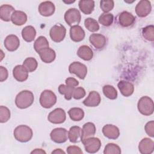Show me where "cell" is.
Masks as SVG:
<instances>
[{"mask_svg": "<svg viewBox=\"0 0 154 154\" xmlns=\"http://www.w3.org/2000/svg\"><path fill=\"white\" fill-rule=\"evenodd\" d=\"M39 13L45 17L52 16L55 10L54 4L51 1H44L40 3L38 8Z\"/></svg>", "mask_w": 154, "mask_h": 154, "instance_id": "obj_15", "label": "cell"}, {"mask_svg": "<svg viewBox=\"0 0 154 154\" xmlns=\"http://www.w3.org/2000/svg\"><path fill=\"white\" fill-rule=\"evenodd\" d=\"M8 76V70L7 69L1 66H0V81L1 82H3L4 81H5Z\"/></svg>", "mask_w": 154, "mask_h": 154, "instance_id": "obj_45", "label": "cell"}, {"mask_svg": "<svg viewBox=\"0 0 154 154\" xmlns=\"http://www.w3.org/2000/svg\"><path fill=\"white\" fill-rule=\"evenodd\" d=\"M11 20L13 24L17 26H21L26 23L27 20V15L22 11L15 10L11 16Z\"/></svg>", "mask_w": 154, "mask_h": 154, "instance_id": "obj_26", "label": "cell"}, {"mask_svg": "<svg viewBox=\"0 0 154 154\" xmlns=\"http://www.w3.org/2000/svg\"><path fill=\"white\" fill-rule=\"evenodd\" d=\"M85 151L89 153L97 152L101 147V141L99 138L96 137H90L82 141Z\"/></svg>", "mask_w": 154, "mask_h": 154, "instance_id": "obj_7", "label": "cell"}, {"mask_svg": "<svg viewBox=\"0 0 154 154\" xmlns=\"http://www.w3.org/2000/svg\"><path fill=\"white\" fill-rule=\"evenodd\" d=\"M89 41L97 49H102L106 45V37L101 34H92L90 35Z\"/></svg>", "mask_w": 154, "mask_h": 154, "instance_id": "obj_16", "label": "cell"}, {"mask_svg": "<svg viewBox=\"0 0 154 154\" xmlns=\"http://www.w3.org/2000/svg\"><path fill=\"white\" fill-rule=\"evenodd\" d=\"M39 101L43 108H50L56 103L57 96L51 90H45L42 92Z\"/></svg>", "mask_w": 154, "mask_h": 154, "instance_id": "obj_4", "label": "cell"}, {"mask_svg": "<svg viewBox=\"0 0 154 154\" xmlns=\"http://www.w3.org/2000/svg\"><path fill=\"white\" fill-rule=\"evenodd\" d=\"M68 114L70 118L75 122L81 120L84 117V112L82 108L74 107L70 108L68 111Z\"/></svg>", "mask_w": 154, "mask_h": 154, "instance_id": "obj_31", "label": "cell"}, {"mask_svg": "<svg viewBox=\"0 0 154 154\" xmlns=\"http://www.w3.org/2000/svg\"><path fill=\"white\" fill-rule=\"evenodd\" d=\"M144 130L149 137H154V122L153 120L148 122L144 126Z\"/></svg>", "mask_w": 154, "mask_h": 154, "instance_id": "obj_42", "label": "cell"}, {"mask_svg": "<svg viewBox=\"0 0 154 154\" xmlns=\"http://www.w3.org/2000/svg\"><path fill=\"white\" fill-rule=\"evenodd\" d=\"M102 133L106 138L111 140H116L120 135V130L115 125L107 124L102 128Z\"/></svg>", "mask_w": 154, "mask_h": 154, "instance_id": "obj_13", "label": "cell"}, {"mask_svg": "<svg viewBox=\"0 0 154 154\" xmlns=\"http://www.w3.org/2000/svg\"><path fill=\"white\" fill-rule=\"evenodd\" d=\"M104 154H120L121 149L116 144L108 143L107 144L103 150Z\"/></svg>", "mask_w": 154, "mask_h": 154, "instance_id": "obj_38", "label": "cell"}, {"mask_svg": "<svg viewBox=\"0 0 154 154\" xmlns=\"http://www.w3.org/2000/svg\"><path fill=\"white\" fill-rule=\"evenodd\" d=\"M70 37L73 42H79L84 38L85 31L79 25L71 26L70 29Z\"/></svg>", "mask_w": 154, "mask_h": 154, "instance_id": "obj_20", "label": "cell"}, {"mask_svg": "<svg viewBox=\"0 0 154 154\" xmlns=\"http://www.w3.org/2000/svg\"><path fill=\"white\" fill-rule=\"evenodd\" d=\"M96 126L93 123L87 122L83 125L82 129V135L81 141H82L86 138L93 137L96 133Z\"/></svg>", "mask_w": 154, "mask_h": 154, "instance_id": "obj_23", "label": "cell"}, {"mask_svg": "<svg viewBox=\"0 0 154 154\" xmlns=\"http://www.w3.org/2000/svg\"><path fill=\"white\" fill-rule=\"evenodd\" d=\"M68 154H82V151L80 147L76 146H69L67 147Z\"/></svg>", "mask_w": 154, "mask_h": 154, "instance_id": "obj_43", "label": "cell"}, {"mask_svg": "<svg viewBox=\"0 0 154 154\" xmlns=\"http://www.w3.org/2000/svg\"><path fill=\"white\" fill-rule=\"evenodd\" d=\"M75 88L70 87L66 85L60 84L58 87V91L61 94H63L66 100H69L72 99Z\"/></svg>", "mask_w": 154, "mask_h": 154, "instance_id": "obj_35", "label": "cell"}, {"mask_svg": "<svg viewBox=\"0 0 154 154\" xmlns=\"http://www.w3.org/2000/svg\"><path fill=\"white\" fill-rule=\"evenodd\" d=\"M33 93L29 90H23L19 92L15 99V104L19 109H25L30 106L34 102Z\"/></svg>", "mask_w": 154, "mask_h": 154, "instance_id": "obj_1", "label": "cell"}, {"mask_svg": "<svg viewBox=\"0 0 154 154\" xmlns=\"http://www.w3.org/2000/svg\"><path fill=\"white\" fill-rule=\"evenodd\" d=\"M31 153H39V154H43V153H46V152L45 150H43L42 149H35V150H32Z\"/></svg>", "mask_w": 154, "mask_h": 154, "instance_id": "obj_46", "label": "cell"}, {"mask_svg": "<svg viewBox=\"0 0 154 154\" xmlns=\"http://www.w3.org/2000/svg\"><path fill=\"white\" fill-rule=\"evenodd\" d=\"M13 75L17 81L23 82L28 78V72L23 65H17L13 70Z\"/></svg>", "mask_w": 154, "mask_h": 154, "instance_id": "obj_19", "label": "cell"}, {"mask_svg": "<svg viewBox=\"0 0 154 154\" xmlns=\"http://www.w3.org/2000/svg\"><path fill=\"white\" fill-rule=\"evenodd\" d=\"M36 35L35 28L31 25L26 26L22 30V36L23 40L27 42H32Z\"/></svg>", "mask_w": 154, "mask_h": 154, "instance_id": "obj_29", "label": "cell"}, {"mask_svg": "<svg viewBox=\"0 0 154 154\" xmlns=\"http://www.w3.org/2000/svg\"><path fill=\"white\" fill-rule=\"evenodd\" d=\"M48 119L49 122L54 124L63 123L66 119V112L61 108H56L49 114Z\"/></svg>", "mask_w": 154, "mask_h": 154, "instance_id": "obj_10", "label": "cell"}, {"mask_svg": "<svg viewBox=\"0 0 154 154\" xmlns=\"http://www.w3.org/2000/svg\"><path fill=\"white\" fill-rule=\"evenodd\" d=\"M103 94L108 99L114 100L117 97V91L112 85H105L102 88Z\"/></svg>", "mask_w": 154, "mask_h": 154, "instance_id": "obj_33", "label": "cell"}, {"mask_svg": "<svg viewBox=\"0 0 154 154\" xmlns=\"http://www.w3.org/2000/svg\"><path fill=\"white\" fill-rule=\"evenodd\" d=\"M139 112L144 116H150L154 111V103L153 100L149 96L141 97L137 104Z\"/></svg>", "mask_w": 154, "mask_h": 154, "instance_id": "obj_3", "label": "cell"}, {"mask_svg": "<svg viewBox=\"0 0 154 154\" xmlns=\"http://www.w3.org/2000/svg\"><path fill=\"white\" fill-rule=\"evenodd\" d=\"M10 109L5 106H0V122L5 123L10 119Z\"/></svg>", "mask_w": 154, "mask_h": 154, "instance_id": "obj_40", "label": "cell"}, {"mask_svg": "<svg viewBox=\"0 0 154 154\" xmlns=\"http://www.w3.org/2000/svg\"><path fill=\"white\" fill-rule=\"evenodd\" d=\"M20 45V40L17 36L14 34L7 35L4 40L5 48L10 52H13L18 49Z\"/></svg>", "mask_w": 154, "mask_h": 154, "instance_id": "obj_14", "label": "cell"}, {"mask_svg": "<svg viewBox=\"0 0 154 154\" xmlns=\"http://www.w3.org/2000/svg\"><path fill=\"white\" fill-rule=\"evenodd\" d=\"M50 137L52 141L56 143H64L67 140L68 132L65 128H57L51 131Z\"/></svg>", "mask_w": 154, "mask_h": 154, "instance_id": "obj_9", "label": "cell"}, {"mask_svg": "<svg viewBox=\"0 0 154 154\" xmlns=\"http://www.w3.org/2000/svg\"><path fill=\"white\" fill-rule=\"evenodd\" d=\"M82 129L78 126H72L68 132V138L71 143H79L81 140Z\"/></svg>", "mask_w": 154, "mask_h": 154, "instance_id": "obj_24", "label": "cell"}, {"mask_svg": "<svg viewBox=\"0 0 154 154\" xmlns=\"http://www.w3.org/2000/svg\"><path fill=\"white\" fill-rule=\"evenodd\" d=\"M13 135L17 141L22 143H26L31 140L33 132L31 128L28 126L21 125L14 129Z\"/></svg>", "mask_w": 154, "mask_h": 154, "instance_id": "obj_2", "label": "cell"}, {"mask_svg": "<svg viewBox=\"0 0 154 154\" xmlns=\"http://www.w3.org/2000/svg\"><path fill=\"white\" fill-rule=\"evenodd\" d=\"M99 22L105 26H110L114 20V16L111 13H102L98 19Z\"/></svg>", "mask_w": 154, "mask_h": 154, "instance_id": "obj_34", "label": "cell"}, {"mask_svg": "<svg viewBox=\"0 0 154 154\" xmlns=\"http://www.w3.org/2000/svg\"><path fill=\"white\" fill-rule=\"evenodd\" d=\"M77 55L80 58L85 61H90L93 57V52L88 46L82 45L78 48Z\"/></svg>", "mask_w": 154, "mask_h": 154, "instance_id": "obj_27", "label": "cell"}, {"mask_svg": "<svg viewBox=\"0 0 154 154\" xmlns=\"http://www.w3.org/2000/svg\"><path fill=\"white\" fill-rule=\"evenodd\" d=\"M85 27L91 32H96L99 29L98 22L93 18L88 17L84 20Z\"/></svg>", "mask_w": 154, "mask_h": 154, "instance_id": "obj_36", "label": "cell"}, {"mask_svg": "<svg viewBox=\"0 0 154 154\" xmlns=\"http://www.w3.org/2000/svg\"><path fill=\"white\" fill-rule=\"evenodd\" d=\"M151 10V2L147 0L140 1L135 7V13L140 17H146L149 14Z\"/></svg>", "mask_w": 154, "mask_h": 154, "instance_id": "obj_11", "label": "cell"}, {"mask_svg": "<svg viewBox=\"0 0 154 154\" xmlns=\"http://www.w3.org/2000/svg\"><path fill=\"white\" fill-rule=\"evenodd\" d=\"M38 54L42 61L45 63H51L53 62L56 57L55 51L50 48H47L43 49Z\"/></svg>", "mask_w": 154, "mask_h": 154, "instance_id": "obj_25", "label": "cell"}, {"mask_svg": "<svg viewBox=\"0 0 154 154\" xmlns=\"http://www.w3.org/2000/svg\"><path fill=\"white\" fill-rule=\"evenodd\" d=\"M14 8L8 4H3L0 7V18L5 22L11 20V16L15 11Z\"/></svg>", "mask_w": 154, "mask_h": 154, "instance_id": "obj_22", "label": "cell"}, {"mask_svg": "<svg viewBox=\"0 0 154 154\" xmlns=\"http://www.w3.org/2000/svg\"><path fill=\"white\" fill-rule=\"evenodd\" d=\"M119 23L123 27L132 25L135 21V17L128 11H122L119 16Z\"/></svg>", "mask_w": 154, "mask_h": 154, "instance_id": "obj_18", "label": "cell"}, {"mask_svg": "<svg viewBox=\"0 0 154 154\" xmlns=\"http://www.w3.org/2000/svg\"><path fill=\"white\" fill-rule=\"evenodd\" d=\"M85 94H86V92L85 89L81 87H79L74 88L72 97L75 99L78 100L84 97L85 96Z\"/></svg>", "mask_w": 154, "mask_h": 154, "instance_id": "obj_41", "label": "cell"}, {"mask_svg": "<svg viewBox=\"0 0 154 154\" xmlns=\"http://www.w3.org/2000/svg\"><path fill=\"white\" fill-rule=\"evenodd\" d=\"M81 19V15L79 11L75 8L67 10L64 14L65 22L70 26L78 25Z\"/></svg>", "mask_w": 154, "mask_h": 154, "instance_id": "obj_5", "label": "cell"}, {"mask_svg": "<svg viewBox=\"0 0 154 154\" xmlns=\"http://www.w3.org/2000/svg\"><path fill=\"white\" fill-rule=\"evenodd\" d=\"M138 150L142 154H150L154 150V142L149 138H143L138 144Z\"/></svg>", "mask_w": 154, "mask_h": 154, "instance_id": "obj_12", "label": "cell"}, {"mask_svg": "<svg viewBox=\"0 0 154 154\" xmlns=\"http://www.w3.org/2000/svg\"><path fill=\"white\" fill-rule=\"evenodd\" d=\"M114 7V2L112 0H102L100 2V7L104 13H108Z\"/></svg>", "mask_w": 154, "mask_h": 154, "instance_id": "obj_39", "label": "cell"}, {"mask_svg": "<svg viewBox=\"0 0 154 154\" xmlns=\"http://www.w3.org/2000/svg\"><path fill=\"white\" fill-rule=\"evenodd\" d=\"M143 37L147 40L153 42L154 40V26L153 25H148L142 29Z\"/></svg>", "mask_w": 154, "mask_h": 154, "instance_id": "obj_37", "label": "cell"}, {"mask_svg": "<svg viewBox=\"0 0 154 154\" xmlns=\"http://www.w3.org/2000/svg\"><path fill=\"white\" fill-rule=\"evenodd\" d=\"M80 10L85 14H91L94 8V1L91 0H81L78 3Z\"/></svg>", "mask_w": 154, "mask_h": 154, "instance_id": "obj_28", "label": "cell"}, {"mask_svg": "<svg viewBox=\"0 0 154 154\" xmlns=\"http://www.w3.org/2000/svg\"><path fill=\"white\" fill-rule=\"evenodd\" d=\"M101 101V97L99 93L96 91H92L89 93L87 97L84 100L83 104L88 107H95L98 106Z\"/></svg>", "mask_w": 154, "mask_h": 154, "instance_id": "obj_17", "label": "cell"}, {"mask_svg": "<svg viewBox=\"0 0 154 154\" xmlns=\"http://www.w3.org/2000/svg\"><path fill=\"white\" fill-rule=\"evenodd\" d=\"M69 72L76 75L79 78L84 79L87 73V67L85 64L79 61H75L69 65Z\"/></svg>", "mask_w": 154, "mask_h": 154, "instance_id": "obj_8", "label": "cell"}, {"mask_svg": "<svg viewBox=\"0 0 154 154\" xmlns=\"http://www.w3.org/2000/svg\"><path fill=\"white\" fill-rule=\"evenodd\" d=\"M49 42L47 38L44 36L38 37L34 43V48L38 54H39L43 49L49 48Z\"/></svg>", "mask_w": 154, "mask_h": 154, "instance_id": "obj_30", "label": "cell"}, {"mask_svg": "<svg viewBox=\"0 0 154 154\" xmlns=\"http://www.w3.org/2000/svg\"><path fill=\"white\" fill-rule=\"evenodd\" d=\"M66 84L67 86L70 87H72V88H75V87L78 86L79 85V82L77 79H76L72 77H69L67 78L66 81Z\"/></svg>", "mask_w": 154, "mask_h": 154, "instance_id": "obj_44", "label": "cell"}, {"mask_svg": "<svg viewBox=\"0 0 154 154\" xmlns=\"http://www.w3.org/2000/svg\"><path fill=\"white\" fill-rule=\"evenodd\" d=\"M117 87L121 94L125 97L130 96L133 94L134 91V85L131 82L126 81L122 80L119 81Z\"/></svg>", "mask_w": 154, "mask_h": 154, "instance_id": "obj_21", "label": "cell"}, {"mask_svg": "<svg viewBox=\"0 0 154 154\" xmlns=\"http://www.w3.org/2000/svg\"><path fill=\"white\" fill-rule=\"evenodd\" d=\"M52 154L53 153H56V154H57V153H65V152L63 150H62L61 149H56L54 151L52 152Z\"/></svg>", "mask_w": 154, "mask_h": 154, "instance_id": "obj_47", "label": "cell"}, {"mask_svg": "<svg viewBox=\"0 0 154 154\" xmlns=\"http://www.w3.org/2000/svg\"><path fill=\"white\" fill-rule=\"evenodd\" d=\"M66 34V28L60 23L54 25L50 29L49 35L52 41L56 43L62 42Z\"/></svg>", "mask_w": 154, "mask_h": 154, "instance_id": "obj_6", "label": "cell"}, {"mask_svg": "<svg viewBox=\"0 0 154 154\" xmlns=\"http://www.w3.org/2000/svg\"><path fill=\"white\" fill-rule=\"evenodd\" d=\"M63 2H65V3H66V4H70V3H73V2H75V1H63Z\"/></svg>", "mask_w": 154, "mask_h": 154, "instance_id": "obj_48", "label": "cell"}, {"mask_svg": "<svg viewBox=\"0 0 154 154\" xmlns=\"http://www.w3.org/2000/svg\"><path fill=\"white\" fill-rule=\"evenodd\" d=\"M22 65L25 67L28 72H32L37 69L38 63L34 58L28 57L23 61Z\"/></svg>", "mask_w": 154, "mask_h": 154, "instance_id": "obj_32", "label": "cell"}]
</instances>
